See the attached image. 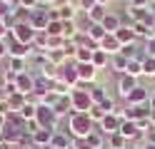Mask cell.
Returning <instances> with one entry per match:
<instances>
[{
    "instance_id": "1",
    "label": "cell",
    "mask_w": 155,
    "mask_h": 149,
    "mask_svg": "<svg viewBox=\"0 0 155 149\" xmlns=\"http://www.w3.org/2000/svg\"><path fill=\"white\" fill-rule=\"evenodd\" d=\"M95 127L98 124H93V119L88 117V112H73L70 117H68V129L65 132L73 139H85L90 132H95Z\"/></svg>"
},
{
    "instance_id": "2",
    "label": "cell",
    "mask_w": 155,
    "mask_h": 149,
    "mask_svg": "<svg viewBox=\"0 0 155 149\" xmlns=\"http://www.w3.org/2000/svg\"><path fill=\"white\" fill-rule=\"evenodd\" d=\"M70 104H73V112H88V109L93 107V99L88 95V89L73 87L70 89Z\"/></svg>"
},
{
    "instance_id": "3",
    "label": "cell",
    "mask_w": 155,
    "mask_h": 149,
    "mask_svg": "<svg viewBox=\"0 0 155 149\" xmlns=\"http://www.w3.org/2000/svg\"><path fill=\"white\" fill-rule=\"evenodd\" d=\"M35 122L40 124V129H58V117L53 112V107H48V104H38Z\"/></svg>"
},
{
    "instance_id": "4",
    "label": "cell",
    "mask_w": 155,
    "mask_h": 149,
    "mask_svg": "<svg viewBox=\"0 0 155 149\" xmlns=\"http://www.w3.org/2000/svg\"><path fill=\"white\" fill-rule=\"evenodd\" d=\"M33 37H35V30L30 27V23H18L8 35V40H15V42H23V45H30Z\"/></svg>"
},
{
    "instance_id": "5",
    "label": "cell",
    "mask_w": 155,
    "mask_h": 149,
    "mask_svg": "<svg viewBox=\"0 0 155 149\" xmlns=\"http://www.w3.org/2000/svg\"><path fill=\"white\" fill-rule=\"evenodd\" d=\"M30 27L35 30V33H45L48 30V23H50V15H48V8H35L30 10Z\"/></svg>"
},
{
    "instance_id": "6",
    "label": "cell",
    "mask_w": 155,
    "mask_h": 149,
    "mask_svg": "<svg viewBox=\"0 0 155 149\" xmlns=\"http://www.w3.org/2000/svg\"><path fill=\"white\" fill-rule=\"evenodd\" d=\"M120 124H123V117L120 114H105L103 122L98 124V132H103L105 137H110L115 132H120Z\"/></svg>"
},
{
    "instance_id": "7",
    "label": "cell",
    "mask_w": 155,
    "mask_h": 149,
    "mask_svg": "<svg viewBox=\"0 0 155 149\" xmlns=\"http://www.w3.org/2000/svg\"><path fill=\"white\" fill-rule=\"evenodd\" d=\"M58 79L65 82L68 87H78V62H75V60H73V62L68 60V62L60 67V77H58Z\"/></svg>"
},
{
    "instance_id": "8",
    "label": "cell",
    "mask_w": 155,
    "mask_h": 149,
    "mask_svg": "<svg viewBox=\"0 0 155 149\" xmlns=\"http://www.w3.org/2000/svg\"><path fill=\"white\" fill-rule=\"evenodd\" d=\"M150 92H153V89H148V87L138 85V87H135L133 92L128 95L125 104H148V102H150Z\"/></svg>"
},
{
    "instance_id": "9",
    "label": "cell",
    "mask_w": 155,
    "mask_h": 149,
    "mask_svg": "<svg viewBox=\"0 0 155 149\" xmlns=\"http://www.w3.org/2000/svg\"><path fill=\"white\" fill-rule=\"evenodd\" d=\"M15 89L20 95H33V89H35V77L30 75V72H23V75H18V79H15Z\"/></svg>"
},
{
    "instance_id": "10",
    "label": "cell",
    "mask_w": 155,
    "mask_h": 149,
    "mask_svg": "<svg viewBox=\"0 0 155 149\" xmlns=\"http://www.w3.org/2000/svg\"><path fill=\"white\" fill-rule=\"evenodd\" d=\"M100 25H103V30H105L108 35H115L125 23H123V17H120L118 13H110V10H108V15L103 17V23H100Z\"/></svg>"
},
{
    "instance_id": "11",
    "label": "cell",
    "mask_w": 155,
    "mask_h": 149,
    "mask_svg": "<svg viewBox=\"0 0 155 149\" xmlns=\"http://www.w3.org/2000/svg\"><path fill=\"white\" fill-rule=\"evenodd\" d=\"M138 87V79L130 77V75H118V95L123 99H128V95L133 92V89Z\"/></svg>"
},
{
    "instance_id": "12",
    "label": "cell",
    "mask_w": 155,
    "mask_h": 149,
    "mask_svg": "<svg viewBox=\"0 0 155 149\" xmlns=\"http://www.w3.org/2000/svg\"><path fill=\"white\" fill-rule=\"evenodd\" d=\"M100 50H103V52H108V55L113 57V55H118L120 50H123V45L118 42V37H115V35H105V37L100 40Z\"/></svg>"
},
{
    "instance_id": "13",
    "label": "cell",
    "mask_w": 155,
    "mask_h": 149,
    "mask_svg": "<svg viewBox=\"0 0 155 149\" xmlns=\"http://www.w3.org/2000/svg\"><path fill=\"white\" fill-rule=\"evenodd\" d=\"M53 112H55V117L58 119H60V117H70L73 114V104H70V95H65V97H60V99H58V102L53 104Z\"/></svg>"
},
{
    "instance_id": "14",
    "label": "cell",
    "mask_w": 155,
    "mask_h": 149,
    "mask_svg": "<svg viewBox=\"0 0 155 149\" xmlns=\"http://www.w3.org/2000/svg\"><path fill=\"white\" fill-rule=\"evenodd\" d=\"M50 149H73V137L68 132H55L53 142H50Z\"/></svg>"
},
{
    "instance_id": "15",
    "label": "cell",
    "mask_w": 155,
    "mask_h": 149,
    "mask_svg": "<svg viewBox=\"0 0 155 149\" xmlns=\"http://www.w3.org/2000/svg\"><path fill=\"white\" fill-rule=\"evenodd\" d=\"M128 147H130V142H128V139H125L120 132L105 137V149H128ZM130 149H133V147H130Z\"/></svg>"
},
{
    "instance_id": "16",
    "label": "cell",
    "mask_w": 155,
    "mask_h": 149,
    "mask_svg": "<svg viewBox=\"0 0 155 149\" xmlns=\"http://www.w3.org/2000/svg\"><path fill=\"white\" fill-rule=\"evenodd\" d=\"M90 62H93V67L98 70V72H100V70H108V67H110V55L103 52V50H95Z\"/></svg>"
},
{
    "instance_id": "17",
    "label": "cell",
    "mask_w": 155,
    "mask_h": 149,
    "mask_svg": "<svg viewBox=\"0 0 155 149\" xmlns=\"http://www.w3.org/2000/svg\"><path fill=\"white\" fill-rule=\"evenodd\" d=\"M128 62H130V60L128 57H125V55H113L110 57V70H113V72L115 75H125V70H128Z\"/></svg>"
},
{
    "instance_id": "18",
    "label": "cell",
    "mask_w": 155,
    "mask_h": 149,
    "mask_svg": "<svg viewBox=\"0 0 155 149\" xmlns=\"http://www.w3.org/2000/svg\"><path fill=\"white\" fill-rule=\"evenodd\" d=\"M88 89V95H90V99H93V104H100L105 97H108V89H105V85H90V87H85Z\"/></svg>"
},
{
    "instance_id": "19",
    "label": "cell",
    "mask_w": 155,
    "mask_h": 149,
    "mask_svg": "<svg viewBox=\"0 0 155 149\" xmlns=\"http://www.w3.org/2000/svg\"><path fill=\"white\" fill-rule=\"evenodd\" d=\"M115 37H118V42L125 47V45H135V33H133V27L130 25H123L118 33H115Z\"/></svg>"
},
{
    "instance_id": "20",
    "label": "cell",
    "mask_w": 155,
    "mask_h": 149,
    "mask_svg": "<svg viewBox=\"0 0 155 149\" xmlns=\"http://www.w3.org/2000/svg\"><path fill=\"white\" fill-rule=\"evenodd\" d=\"M85 142L90 144V149H103L105 147V134L98 132V127H95V132H90L88 137H85Z\"/></svg>"
},
{
    "instance_id": "21",
    "label": "cell",
    "mask_w": 155,
    "mask_h": 149,
    "mask_svg": "<svg viewBox=\"0 0 155 149\" xmlns=\"http://www.w3.org/2000/svg\"><path fill=\"white\" fill-rule=\"evenodd\" d=\"M48 62H53L55 67H63L65 62H68V60H70V57H68L65 52H63V50H48Z\"/></svg>"
},
{
    "instance_id": "22",
    "label": "cell",
    "mask_w": 155,
    "mask_h": 149,
    "mask_svg": "<svg viewBox=\"0 0 155 149\" xmlns=\"http://www.w3.org/2000/svg\"><path fill=\"white\" fill-rule=\"evenodd\" d=\"M25 104H28V97H25V95H20V92L10 95V99H8V107H10V112H20Z\"/></svg>"
},
{
    "instance_id": "23",
    "label": "cell",
    "mask_w": 155,
    "mask_h": 149,
    "mask_svg": "<svg viewBox=\"0 0 155 149\" xmlns=\"http://www.w3.org/2000/svg\"><path fill=\"white\" fill-rule=\"evenodd\" d=\"M85 35H88V37L93 40V42H98V45H100V40H103L105 35H108V33L103 30V25H100V23H93V25L88 27V33H85Z\"/></svg>"
},
{
    "instance_id": "24",
    "label": "cell",
    "mask_w": 155,
    "mask_h": 149,
    "mask_svg": "<svg viewBox=\"0 0 155 149\" xmlns=\"http://www.w3.org/2000/svg\"><path fill=\"white\" fill-rule=\"evenodd\" d=\"M8 67L10 70H15L18 75H23V72H28V60H23V57H8Z\"/></svg>"
},
{
    "instance_id": "25",
    "label": "cell",
    "mask_w": 155,
    "mask_h": 149,
    "mask_svg": "<svg viewBox=\"0 0 155 149\" xmlns=\"http://www.w3.org/2000/svg\"><path fill=\"white\" fill-rule=\"evenodd\" d=\"M85 15H88V20H90V23H103V17L108 15V8H103V5H95V8H93V10H88Z\"/></svg>"
},
{
    "instance_id": "26",
    "label": "cell",
    "mask_w": 155,
    "mask_h": 149,
    "mask_svg": "<svg viewBox=\"0 0 155 149\" xmlns=\"http://www.w3.org/2000/svg\"><path fill=\"white\" fill-rule=\"evenodd\" d=\"M80 30H78V25H75V20H63V37L65 40H73Z\"/></svg>"
},
{
    "instance_id": "27",
    "label": "cell",
    "mask_w": 155,
    "mask_h": 149,
    "mask_svg": "<svg viewBox=\"0 0 155 149\" xmlns=\"http://www.w3.org/2000/svg\"><path fill=\"white\" fill-rule=\"evenodd\" d=\"M125 75H130V77H143V62L140 60H130L128 62V70H125Z\"/></svg>"
},
{
    "instance_id": "28",
    "label": "cell",
    "mask_w": 155,
    "mask_h": 149,
    "mask_svg": "<svg viewBox=\"0 0 155 149\" xmlns=\"http://www.w3.org/2000/svg\"><path fill=\"white\" fill-rule=\"evenodd\" d=\"M18 114H20V117L25 119V122H28V119H35V114H38V104L28 99V104H25V107H23V109H20Z\"/></svg>"
},
{
    "instance_id": "29",
    "label": "cell",
    "mask_w": 155,
    "mask_h": 149,
    "mask_svg": "<svg viewBox=\"0 0 155 149\" xmlns=\"http://www.w3.org/2000/svg\"><path fill=\"white\" fill-rule=\"evenodd\" d=\"M45 33L50 35V37H63V20H50Z\"/></svg>"
},
{
    "instance_id": "30",
    "label": "cell",
    "mask_w": 155,
    "mask_h": 149,
    "mask_svg": "<svg viewBox=\"0 0 155 149\" xmlns=\"http://www.w3.org/2000/svg\"><path fill=\"white\" fill-rule=\"evenodd\" d=\"M88 117L93 119V124H100V122H103V117H105V109H103L100 104H93V107L88 109Z\"/></svg>"
},
{
    "instance_id": "31",
    "label": "cell",
    "mask_w": 155,
    "mask_h": 149,
    "mask_svg": "<svg viewBox=\"0 0 155 149\" xmlns=\"http://www.w3.org/2000/svg\"><path fill=\"white\" fill-rule=\"evenodd\" d=\"M75 13H78V10H75L70 3H65V5L58 8V15H60V20H73V17H75Z\"/></svg>"
},
{
    "instance_id": "32",
    "label": "cell",
    "mask_w": 155,
    "mask_h": 149,
    "mask_svg": "<svg viewBox=\"0 0 155 149\" xmlns=\"http://www.w3.org/2000/svg\"><path fill=\"white\" fill-rule=\"evenodd\" d=\"M93 52H95V50H90V47H78L75 62H90V60H93Z\"/></svg>"
},
{
    "instance_id": "33",
    "label": "cell",
    "mask_w": 155,
    "mask_h": 149,
    "mask_svg": "<svg viewBox=\"0 0 155 149\" xmlns=\"http://www.w3.org/2000/svg\"><path fill=\"white\" fill-rule=\"evenodd\" d=\"M143 75L145 77H155V57H145L143 60Z\"/></svg>"
},
{
    "instance_id": "34",
    "label": "cell",
    "mask_w": 155,
    "mask_h": 149,
    "mask_svg": "<svg viewBox=\"0 0 155 149\" xmlns=\"http://www.w3.org/2000/svg\"><path fill=\"white\" fill-rule=\"evenodd\" d=\"M15 79H18V72L8 67L5 72H3V85H15Z\"/></svg>"
},
{
    "instance_id": "35",
    "label": "cell",
    "mask_w": 155,
    "mask_h": 149,
    "mask_svg": "<svg viewBox=\"0 0 155 149\" xmlns=\"http://www.w3.org/2000/svg\"><path fill=\"white\" fill-rule=\"evenodd\" d=\"M143 50H145V55H148V57H155V37H150V40H145V45H143Z\"/></svg>"
},
{
    "instance_id": "36",
    "label": "cell",
    "mask_w": 155,
    "mask_h": 149,
    "mask_svg": "<svg viewBox=\"0 0 155 149\" xmlns=\"http://www.w3.org/2000/svg\"><path fill=\"white\" fill-rule=\"evenodd\" d=\"M3 57H10V45H8V40H0V60Z\"/></svg>"
},
{
    "instance_id": "37",
    "label": "cell",
    "mask_w": 155,
    "mask_h": 149,
    "mask_svg": "<svg viewBox=\"0 0 155 149\" xmlns=\"http://www.w3.org/2000/svg\"><path fill=\"white\" fill-rule=\"evenodd\" d=\"M10 13H13V8L8 5V3H3V0H0V20H3L5 15H10Z\"/></svg>"
},
{
    "instance_id": "38",
    "label": "cell",
    "mask_w": 155,
    "mask_h": 149,
    "mask_svg": "<svg viewBox=\"0 0 155 149\" xmlns=\"http://www.w3.org/2000/svg\"><path fill=\"white\" fill-rule=\"evenodd\" d=\"M73 149H90V144L85 139H73Z\"/></svg>"
},
{
    "instance_id": "39",
    "label": "cell",
    "mask_w": 155,
    "mask_h": 149,
    "mask_svg": "<svg viewBox=\"0 0 155 149\" xmlns=\"http://www.w3.org/2000/svg\"><path fill=\"white\" fill-rule=\"evenodd\" d=\"M8 35H10V27H8L3 20H0V40H8Z\"/></svg>"
},
{
    "instance_id": "40",
    "label": "cell",
    "mask_w": 155,
    "mask_h": 149,
    "mask_svg": "<svg viewBox=\"0 0 155 149\" xmlns=\"http://www.w3.org/2000/svg\"><path fill=\"white\" fill-rule=\"evenodd\" d=\"M148 104H150V112H155V89L150 92V102H148Z\"/></svg>"
},
{
    "instance_id": "41",
    "label": "cell",
    "mask_w": 155,
    "mask_h": 149,
    "mask_svg": "<svg viewBox=\"0 0 155 149\" xmlns=\"http://www.w3.org/2000/svg\"><path fill=\"white\" fill-rule=\"evenodd\" d=\"M140 149H155V144H153V142H143Z\"/></svg>"
},
{
    "instance_id": "42",
    "label": "cell",
    "mask_w": 155,
    "mask_h": 149,
    "mask_svg": "<svg viewBox=\"0 0 155 149\" xmlns=\"http://www.w3.org/2000/svg\"><path fill=\"white\" fill-rule=\"evenodd\" d=\"M95 3H98V5H103V8H108V3H110V0H95Z\"/></svg>"
},
{
    "instance_id": "43",
    "label": "cell",
    "mask_w": 155,
    "mask_h": 149,
    "mask_svg": "<svg viewBox=\"0 0 155 149\" xmlns=\"http://www.w3.org/2000/svg\"><path fill=\"white\" fill-rule=\"evenodd\" d=\"M3 124H5V117H3V114H0V129H3Z\"/></svg>"
},
{
    "instance_id": "44",
    "label": "cell",
    "mask_w": 155,
    "mask_h": 149,
    "mask_svg": "<svg viewBox=\"0 0 155 149\" xmlns=\"http://www.w3.org/2000/svg\"><path fill=\"white\" fill-rule=\"evenodd\" d=\"M15 149H30V147H23V144H18V147H15Z\"/></svg>"
},
{
    "instance_id": "45",
    "label": "cell",
    "mask_w": 155,
    "mask_h": 149,
    "mask_svg": "<svg viewBox=\"0 0 155 149\" xmlns=\"http://www.w3.org/2000/svg\"><path fill=\"white\" fill-rule=\"evenodd\" d=\"M125 3H130V0H125Z\"/></svg>"
},
{
    "instance_id": "46",
    "label": "cell",
    "mask_w": 155,
    "mask_h": 149,
    "mask_svg": "<svg viewBox=\"0 0 155 149\" xmlns=\"http://www.w3.org/2000/svg\"><path fill=\"white\" fill-rule=\"evenodd\" d=\"M103 149H105V147H103Z\"/></svg>"
},
{
    "instance_id": "47",
    "label": "cell",
    "mask_w": 155,
    "mask_h": 149,
    "mask_svg": "<svg viewBox=\"0 0 155 149\" xmlns=\"http://www.w3.org/2000/svg\"><path fill=\"white\" fill-rule=\"evenodd\" d=\"M128 149H130V147H128Z\"/></svg>"
}]
</instances>
